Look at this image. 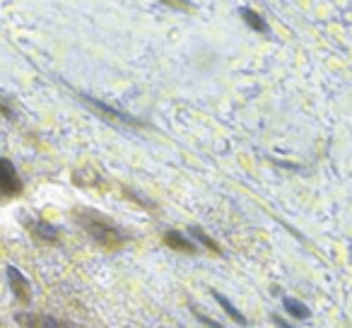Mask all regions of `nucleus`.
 <instances>
[{
	"mask_svg": "<svg viewBox=\"0 0 352 328\" xmlns=\"http://www.w3.org/2000/svg\"><path fill=\"white\" fill-rule=\"evenodd\" d=\"M73 215H75V222H78L99 246H104V249H118V246H123V241H126V232H123L111 217L102 215V212L80 208Z\"/></svg>",
	"mask_w": 352,
	"mask_h": 328,
	"instance_id": "obj_1",
	"label": "nucleus"
},
{
	"mask_svg": "<svg viewBox=\"0 0 352 328\" xmlns=\"http://www.w3.org/2000/svg\"><path fill=\"white\" fill-rule=\"evenodd\" d=\"M80 99H82L87 107H92V111L102 113V116L111 118V121H116V123H123V126H133V128H142V126H145V123H142V118L133 116V113L123 111V109L109 107V104L99 102V99H94V97H87V94H80Z\"/></svg>",
	"mask_w": 352,
	"mask_h": 328,
	"instance_id": "obj_2",
	"label": "nucleus"
},
{
	"mask_svg": "<svg viewBox=\"0 0 352 328\" xmlns=\"http://www.w3.org/2000/svg\"><path fill=\"white\" fill-rule=\"evenodd\" d=\"M0 193L8 198L12 196H20L22 193V182L17 177V169L10 160L6 157H0Z\"/></svg>",
	"mask_w": 352,
	"mask_h": 328,
	"instance_id": "obj_3",
	"label": "nucleus"
},
{
	"mask_svg": "<svg viewBox=\"0 0 352 328\" xmlns=\"http://www.w3.org/2000/svg\"><path fill=\"white\" fill-rule=\"evenodd\" d=\"M164 244L169 246V249L179 251V254H186V256H196L198 254V246L193 244L191 237H186L184 232H179V230H166L164 232Z\"/></svg>",
	"mask_w": 352,
	"mask_h": 328,
	"instance_id": "obj_4",
	"label": "nucleus"
},
{
	"mask_svg": "<svg viewBox=\"0 0 352 328\" xmlns=\"http://www.w3.org/2000/svg\"><path fill=\"white\" fill-rule=\"evenodd\" d=\"M8 280H10V287H12V292H15V297L20 299L22 304H30L32 287H30V280L22 275V270H17L15 265H8Z\"/></svg>",
	"mask_w": 352,
	"mask_h": 328,
	"instance_id": "obj_5",
	"label": "nucleus"
},
{
	"mask_svg": "<svg viewBox=\"0 0 352 328\" xmlns=\"http://www.w3.org/2000/svg\"><path fill=\"white\" fill-rule=\"evenodd\" d=\"M15 321H20L25 328H63L65 323L54 316H44V314H17Z\"/></svg>",
	"mask_w": 352,
	"mask_h": 328,
	"instance_id": "obj_6",
	"label": "nucleus"
},
{
	"mask_svg": "<svg viewBox=\"0 0 352 328\" xmlns=\"http://www.w3.org/2000/svg\"><path fill=\"white\" fill-rule=\"evenodd\" d=\"M27 227H30L32 232H34L36 237H39L41 241H49V244H54V241H58V230H56L51 222L46 220H27Z\"/></svg>",
	"mask_w": 352,
	"mask_h": 328,
	"instance_id": "obj_7",
	"label": "nucleus"
},
{
	"mask_svg": "<svg viewBox=\"0 0 352 328\" xmlns=\"http://www.w3.org/2000/svg\"><path fill=\"white\" fill-rule=\"evenodd\" d=\"M239 15H241V20L246 22V27H249V30L261 32V34H268V32H270V25L263 20V15H258V12L251 10V8H241Z\"/></svg>",
	"mask_w": 352,
	"mask_h": 328,
	"instance_id": "obj_8",
	"label": "nucleus"
},
{
	"mask_svg": "<svg viewBox=\"0 0 352 328\" xmlns=\"http://www.w3.org/2000/svg\"><path fill=\"white\" fill-rule=\"evenodd\" d=\"M188 234H191L193 239L198 241V244H203V246H206V249H210L212 254H217V256H225V251H222V246L217 244V241L212 239V237L208 234V232L203 230V227H198V225H191V227H188Z\"/></svg>",
	"mask_w": 352,
	"mask_h": 328,
	"instance_id": "obj_9",
	"label": "nucleus"
},
{
	"mask_svg": "<svg viewBox=\"0 0 352 328\" xmlns=\"http://www.w3.org/2000/svg\"><path fill=\"white\" fill-rule=\"evenodd\" d=\"M283 307H285V311H287L289 316L297 318V321H307V318H311V309L294 297H283Z\"/></svg>",
	"mask_w": 352,
	"mask_h": 328,
	"instance_id": "obj_10",
	"label": "nucleus"
},
{
	"mask_svg": "<svg viewBox=\"0 0 352 328\" xmlns=\"http://www.w3.org/2000/svg\"><path fill=\"white\" fill-rule=\"evenodd\" d=\"M210 294L217 299V302H220V307L227 311V316H230V318H234V321H236V323H241V326H249V321H246V316H244V314H241L239 309H236L234 304H232L230 299L225 297V294H222V292H217V289H210Z\"/></svg>",
	"mask_w": 352,
	"mask_h": 328,
	"instance_id": "obj_11",
	"label": "nucleus"
},
{
	"mask_svg": "<svg viewBox=\"0 0 352 328\" xmlns=\"http://www.w3.org/2000/svg\"><path fill=\"white\" fill-rule=\"evenodd\" d=\"M191 311H193V316H196L198 321L203 323V326H208V328H225V326H222V323H217L215 318H210V316H206V314H203V311H198L196 307H193Z\"/></svg>",
	"mask_w": 352,
	"mask_h": 328,
	"instance_id": "obj_12",
	"label": "nucleus"
},
{
	"mask_svg": "<svg viewBox=\"0 0 352 328\" xmlns=\"http://www.w3.org/2000/svg\"><path fill=\"white\" fill-rule=\"evenodd\" d=\"M123 196H128V198H131V201H135L140 208H150V210H152V208H155V206H150V203H147L145 198L140 196V193L133 191V188H123Z\"/></svg>",
	"mask_w": 352,
	"mask_h": 328,
	"instance_id": "obj_13",
	"label": "nucleus"
},
{
	"mask_svg": "<svg viewBox=\"0 0 352 328\" xmlns=\"http://www.w3.org/2000/svg\"><path fill=\"white\" fill-rule=\"evenodd\" d=\"M270 321H273V323H275V326H278V328H294L292 323H289V321H285L283 316H275V314H273V316H270Z\"/></svg>",
	"mask_w": 352,
	"mask_h": 328,
	"instance_id": "obj_14",
	"label": "nucleus"
}]
</instances>
